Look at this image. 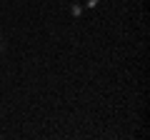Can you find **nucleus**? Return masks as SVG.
I'll return each mask as SVG.
<instances>
[{"label":"nucleus","mask_w":150,"mask_h":140,"mask_svg":"<svg viewBox=\"0 0 150 140\" xmlns=\"http://www.w3.org/2000/svg\"><path fill=\"white\" fill-rule=\"evenodd\" d=\"M70 13L78 18V15H83V8H80V5H73V8H70Z\"/></svg>","instance_id":"obj_1"},{"label":"nucleus","mask_w":150,"mask_h":140,"mask_svg":"<svg viewBox=\"0 0 150 140\" xmlns=\"http://www.w3.org/2000/svg\"><path fill=\"white\" fill-rule=\"evenodd\" d=\"M98 3H100V0H88L85 5H88V8H95V5H98Z\"/></svg>","instance_id":"obj_2"}]
</instances>
